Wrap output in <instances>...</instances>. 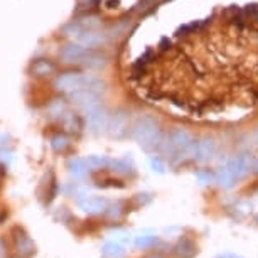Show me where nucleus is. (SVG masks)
Masks as SVG:
<instances>
[{"label": "nucleus", "mask_w": 258, "mask_h": 258, "mask_svg": "<svg viewBox=\"0 0 258 258\" xmlns=\"http://www.w3.org/2000/svg\"><path fill=\"white\" fill-rule=\"evenodd\" d=\"M134 139L140 144V147L145 149L147 152H154L162 145V132L157 120L152 116H140L132 126Z\"/></svg>", "instance_id": "obj_1"}, {"label": "nucleus", "mask_w": 258, "mask_h": 258, "mask_svg": "<svg viewBox=\"0 0 258 258\" xmlns=\"http://www.w3.org/2000/svg\"><path fill=\"white\" fill-rule=\"evenodd\" d=\"M56 88L59 91H80V90H90V91H101L105 88V83L88 73H64V75L57 76L54 81Z\"/></svg>", "instance_id": "obj_2"}, {"label": "nucleus", "mask_w": 258, "mask_h": 258, "mask_svg": "<svg viewBox=\"0 0 258 258\" xmlns=\"http://www.w3.org/2000/svg\"><path fill=\"white\" fill-rule=\"evenodd\" d=\"M59 57L64 62H81V64L91 66V68H100L105 64V57L100 54H95L93 51L88 47L73 42V44L64 46L59 51Z\"/></svg>", "instance_id": "obj_3"}, {"label": "nucleus", "mask_w": 258, "mask_h": 258, "mask_svg": "<svg viewBox=\"0 0 258 258\" xmlns=\"http://www.w3.org/2000/svg\"><path fill=\"white\" fill-rule=\"evenodd\" d=\"M70 96H71L73 103H75L78 108H81L85 113H88V111L101 106V98L95 93V91H90V90L71 91Z\"/></svg>", "instance_id": "obj_4"}, {"label": "nucleus", "mask_w": 258, "mask_h": 258, "mask_svg": "<svg viewBox=\"0 0 258 258\" xmlns=\"http://www.w3.org/2000/svg\"><path fill=\"white\" fill-rule=\"evenodd\" d=\"M86 121H88L91 132H95V134L103 132V130L108 128V121H110L108 111H106L103 106H98V108L86 113Z\"/></svg>", "instance_id": "obj_5"}, {"label": "nucleus", "mask_w": 258, "mask_h": 258, "mask_svg": "<svg viewBox=\"0 0 258 258\" xmlns=\"http://www.w3.org/2000/svg\"><path fill=\"white\" fill-rule=\"evenodd\" d=\"M126 130H128V116H126V113L118 111L116 115L111 116V120L108 121V132L111 137H123Z\"/></svg>", "instance_id": "obj_6"}, {"label": "nucleus", "mask_w": 258, "mask_h": 258, "mask_svg": "<svg viewBox=\"0 0 258 258\" xmlns=\"http://www.w3.org/2000/svg\"><path fill=\"white\" fill-rule=\"evenodd\" d=\"M214 154H216V142L213 139H203L201 142L196 144V154L194 157L201 162H206V160L213 159Z\"/></svg>", "instance_id": "obj_7"}, {"label": "nucleus", "mask_w": 258, "mask_h": 258, "mask_svg": "<svg viewBox=\"0 0 258 258\" xmlns=\"http://www.w3.org/2000/svg\"><path fill=\"white\" fill-rule=\"evenodd\" d=\"M231 165L235 169L236 179H243L253 167V157L250 154H240L236 159L231 160Z\"/></svg>", "instance_id": "obj_8"}, {"label": "nucleus", "mask_w": 258, "mask_h": 258, "mask_svg": "<svg viewBox=\"0 0 258 258\" xmlns=\"http://www.w3.org/2000/svg\"><path fill=\"white\" fill-rule=\"evenodd\" d=\"M106 41L105 34H100V32H95V31H85L81 36L76 37V42L85 47H96V46H101L103 42Z\"/></svg>", "instance_id": "obj_9"}, {"label": "nucleus", "mask_w": 258, "mask_h": 258, "mask_svg": "<svg viewBox=\"0 0 258 258\" xmlns=\"http://www.w3.org/2000/svg\"><path fill=\"white\" fill-rule=\"evenodd\" d=\"M238 181L236 179V174H235V169H233L231 162L226 164L225 167H221V170L218 172V184L225 189H230L235 186V182Z\"/></svg>", "instance_id": "obj_10"}, {"label": "nucleus", "mask_w": 258, "mask_h": 258, "mask_svg": "<svg viewBox=\"0 0 258 258\" xmlns=\"http://www.w3.org/2000/svg\"><path fill=\"white\" fill-rule=\"evenodd\" d=\"M174 251H176L179 258H192L198 253V248L194 245V241H191L189 238H182L176 245V248H174Z\"/></svg>", "instance_id": "obj_11"}, {"label": "nucleus", "mask_w": 258, "mask_h": 258, "mask_svg": "<svg viewBox=\"0 0 258 258\" xmlns=\"http://www.w3.org/2000/svg\"><path fill=\"white\" fill-rule=\"evenodd\" d=\"M80 206L83 211L90 213V214H96V213H101L105 211L106 208V201L101 198H86L85 201L80 203Z\"/></svg>", "instance_id": "obj_12"}, {"label": "nucleus", "mask_w": 258, "mask_h": 258, "mask_svg": "<svg viewBox=\"0 0 258 258\" xmlns=\"http://www.w3.org/2000/svg\"><path fill=\"white\" fill-rule=\"evenodd\" d=\"M32 71L39 76H44V75H51V73H54L56 68H54V64H51L49 61H37L36 64L32 66Z\"/></svg>", "instance_id": "obj_13"}, {"label": "nucleus", "mask_w": 258, "mask_h": 258, "mask_svg": "<svg viewBox=\"0 0 258 258\" xmlns=\"http://www.w3.org/2000/svg\"><path fill=\"white\" fill-rule=\"evenodd\" d=\"M85 169H86V162L85 160H75V162L71 164V170L76 174V176H81V174H85Z\"/></svg>", "instance_id": "obj_14"}, {"label": "nucleus", "mask_w": 258, "mask_h": 258, "mask_svg": "<svg viewBox=\"0 0 258 258\" xmlns=\"http://www.w3.org/2000/svg\"><path fill=\"white\" fill-rule=\"evenodd\" d=\"M51 145H52V149H54V150H61V149H64L68 145V140L64 137H54V139H52Z\"/></svg>", "instance_id": "obj_15"}, {"label": "nucleus", "mask_w": 258, "mask_h": 258, "mask_svg": "<svg viewBox=\"0 0 258 258\" xmlns=\"http://www.w3.org/2000/svg\"><path fill=\"white\" fill-rule=\"evenodd\" d=\"M154 243H155V238L154 236H142V238H139V240H137V246L147 248L150 245H154Z\"/></svg>", "instance_id": "obj_16"}, {"label": "nucleus", "mask_w": 258, "mask_h": 258, "mask_svg": "<svg viewBox=\"0 0 258 258\" xmlns=\"http://www.w3.org/2000/svg\"><path fill=\"white\" fill-rule=\"evenodd\" d=\"M105 253H108V255H118V253H121V248L118 245H106Z\"/></svg>", "instance_id": "obj_17"}, {"label": "nucleus", "mask_w": 258, "mask_h": 258, "mask_svg": "<svg viewBox=\"0 0 258 258\" xmlns=\"http://www.w3.org/2000/svg\"><path fill=\"white\" fill-rule=\"evenodd\" d=\"M198 177L201 179V182H203V184H206V182H209V181L213 179V176L208 172V170H204V172H198Z\"/></svg>", "instance_id": "obj_18"}, {"label": "nucleus", "mask_w": 258, "mask_h": 258, "mask_svg": "<svg viewBox=\"0 0 258 258\" xmlns=\"http://www.w3.org/2000/svg\"><path fill=\"white\" fill-rule=\"evenodd\" d=\"M223 258H240V256H236V255H226V256H223Z\"/></svg>", "instance_id": "obj_19"}, {"label": "nucleus", "mask_w": 258, "mask_h": 258, "mask_svg": "<svg viewBox=\"0 0 258 258\" xmlns=\"http://www.w3.org/2000/svg\"><path fill=\"white\" fill-rule=\"evenodd\" d=\"M147 258H162L160 255H150V256H147Z\"/></svg>", "instance_id": "obj_20"}, {"label": "nucleus", "mask_w": 258, "mask_h": 258, "mask_svg": "<svg viewBox=\"0 0 258 258\" xmlns=\"http://www.w3.org/2000/svg\"><path fill=\"white\" fill-rule=\"evenodd\" d=\"M255 142L258 144V130H256V134H255Z\"/></svg>", "instance_id": "obj_21"}, {"label": "nucleus", "mask_w": 258, "mask_h": 258, "mask_svg": "<svg viewBox=\"0 0 258 258\" xmlns=\"http://www.w3.org/2000/svg\"><path fill=\"white\" fill-rule=\"evenodd\" d=\"M256 221H258V216H256Z\"/></svg>", "instance_id": "obj_22"}]
</instances>
